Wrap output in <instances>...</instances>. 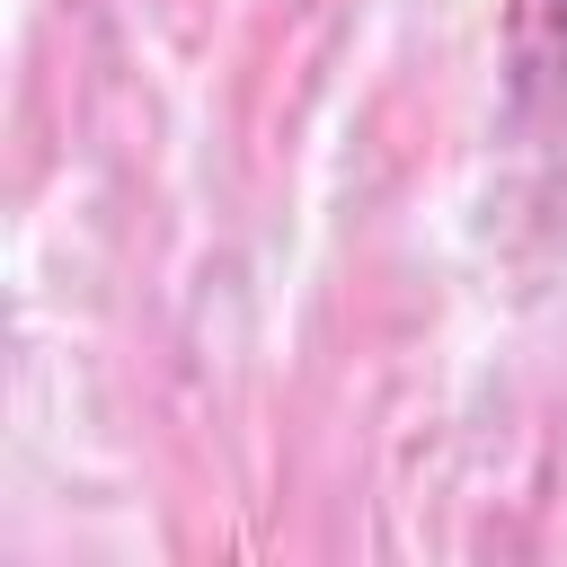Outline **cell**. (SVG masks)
<instances>
[{
	"mask_svg": "<svg viewBox=\"0 0 567 567\" xmlns=\"http://www.w3.org/2000/svg\"><path fill=\"white\" fill-rule=\"evenodd\" d=\"M505 97L523 124H567V0H505Z\"/></svg>",
	"mask_w": 567,
	"mask_h": 567,
	"instance_id": "cell-1",
	"label": "cell"
}]
</instances>
